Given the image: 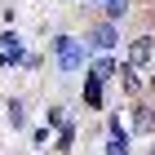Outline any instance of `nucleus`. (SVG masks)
<instances>
[{"label":"nucleus","mask_w":155,"mask_h":155,"mask_svg":"<svg viewBox=\"0 0 155 155\" xmlns=\"http://www.w3.org/2000/svg\"><path fill=\"white\" fill-rule=\"evenodd\" d=\"M53 49H58V67L62 71H80L84 62H89V49H84L80 40H71V36H58Z\"/></svg>","instance_id":"f257e3e1"},{"label":"nucleus","mask_w":155,"mask_h":155,"mask_svg":"<svg viewBox=\"0 0 155 155\" xmlns=\"http://www.w3.org/2000/svg\"><path fill=\"white\" fill-rule=\"evenodd\" d=\"M151 53H155V36H137V40L129 45V67H133V71L151 67Z\"/></svg>","instance_id":"f03ea898"},{"label":"nucleus","mask_w":155,"mask_h":155,"mask_svg":"<svg viewBox=\"0 0 155 155\" xmlns=\"http://www.w3.org/2000/svg\"><path fill=\"white\" fill-rule=\"evenodd\" d=\"M89 40H93L97 49H111V45L120 40V36H115V22H111V18H107V22H97V27H93V36H89Z\"/></svg>","instance_id":"7ed1b4c3"},{"label":"nucleus","mask_w":155,"mask_h":155,"mask_svg":"<svg viewBox=\"0 0 155 155\" xmlns=\"http://www.w3.org/2000/svg\"><path fill=\"white\" fill-rule=\"evenodd\" d=\"M84 102L89 107H102V80L97 75H89V84H84Z\"/></svg>","instance_id":"20e7f679"},{"label":"nucleus","mask_w":155,"mask_h":155,"mask_svg":"<svg viewBox=\"0 0 155 155\" xmlns=\"http://www.w3.org/2000/svg\"><path fill=\"white\" fill-rule=\"evenodd\" d=\"M0 58H5V62H18V58H22V49H18V36H13V31L5 36V45H0Z\"/></svg>","instance_id":"39448f33"},{"label":"nucleus","mask_w":155,"mask_h":155,"mask_svg":"<svg viewBox=\"0 0 155 155\" xmlns=\"http://www.w3.org/2000/svg\"><path fill=\"white\" fill-rule=\"evenodd\" d=\"M107 155H129V142H124L120 124H111V146H107Z\"/></svg>","instance_id":"423d86ee"},{"label":"nucleus","mask_w":155,"mask_h":155,"mask_svg":"<svg viewBox=\"0 0 155 155\" xmlns=\"http://www.w3.org/2000/svg\"><path fill=\"white\" fill-rule=\"evenodd\" d=\"M124 13H129V0H107V18L111 22H120Z\"/></svg>","instance_id":"0eeeda50"},{"label":"nucleus","mask_w":155,"mask_h":155,"mask_svg":"<svg viewBox=\"0 0 155 155\" xmlns=\"http://www.w3.org/2000/svg\"><path fill=\"white\" fill-rule=\"evenodd\" d=\"M9 124H13V129H22V124H27V115H22V102H18V97L9 102Z\"/></svg>","instance_id":"6e6552de"},{"label":"nucleus","mask_w":155,"mask_h":155,"mask_svg":"<svg viewBox=\"0 0 155 155\" xmlns=\"http://www.w3.org/2000/svg\"><path fill=\"white\" fill-rule=\"evenodd\" d=\"M93 75H97V80H107V75H115V62H111V58H102V62L93 67Z\"/></svg>","instance_id":"1a4fd4ad"},{"label":"nucleus","mask_w":155,"mask_h":155,"mask_svg":"<svg viewBox=\"0 0 155 155\" xmlns=\"http://www.w3.org/2000/svg\"><path fill=\"white\" fill-rule=\"evenodd\" d=\"M151 84H155V80H151Z\"/></svg>","instance_id":"9d476101"}]
</instances>
